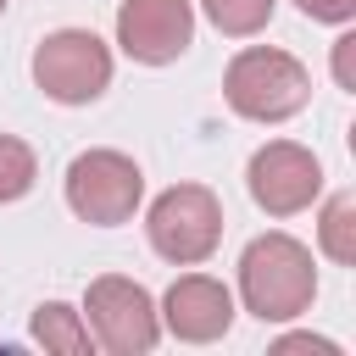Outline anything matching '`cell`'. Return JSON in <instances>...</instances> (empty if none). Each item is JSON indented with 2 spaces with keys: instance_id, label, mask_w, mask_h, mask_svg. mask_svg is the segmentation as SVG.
Returning <instances> with one entry per match:
<instances>
[{
  "instance_id": "6da1fadb",
  "label": "cell",
  "mask_w": 356,
  "mask_h": 356,
  "mask_svg": "<svg viewBox=\"0 0 356 356\" xmlns=\"http://www.w3.org/2000/svg\"><path fill=\"white\" fill-rule=\"evenodd\" d=\"M239 300L261 323H289L317 300V267L312 250L295 234H261L239 256Z\"/></svg>"
},
{
  "instance_id": "7a4b0ae2",
  "label": "cell",
  "mask_w": 356,
  "mask_h": 356,
  "mask_svg": "<svg viewBox=\"0 0 356 356\" xmlns=\"http://www.w3.org/2000/svg\"><path fill=\"white\" fill-rule=\"evenodd\" d=\"M222 95L239 117L250 122H284L295 117L306 100H312V72L289 56V50H273V44H245L228 72H222Z\"/></svg>"
},
{
  "instance_id": "3957f363",
  "label": "cell",
  "mask_w": 356,
  "mask_h": 356,
  "mask_svg": "<svg viewBox=\"0 0 356 356\" xmlns=\"http://www.w3.org/2000/svg\"><path fill=\"white\" fill-rule=\"evenodd\" d=\"M150 250L172 267H200L222 245V200L206 184H172L145 211Z\"/></svg>"
},
{
  "instance_id": "277c9868",
  "label": "cell",
  "mask_w": 356,
  "mask_h": 356,
  "mask_svg": "<svg viewBox=\"0 0 356 356\" xmlns=\"http://www.w3.org/2000/svg\"><path fill=\"white\" fill-rule=\"evenodd\" d=\"M83 323H89V339L111 356H145L161 339V312H156L150 289L122 278V273H106V278L89 284Z\"/></svg>"
},
{
  "instance_id": "5b68a950",
  "label": "cell",
  "mask_w": 356,
  "mask_h": 356,
  "mask_svg": "<svg viewBox=\"0 0 356 356\" xmlns=\"http://www.w3.org/2000/svg\"><path fill=\"white\" fill-rule=\"evenodd\" d=\"M139 200H145V172H139L134 156H122V150H83V156H72V167H67V206L83 222L117 228V222H128L139 211Z\"/></svg>"
},
{
  "instance_id": "8992f818",
  "label": "cell",
  "mask_w": 356,
  "mask_h": 356,
  "mask_svg": "<svg viewBox=\"0 0 356 356\" xmlns=\"http://www.w3.org/2000/svg\"><path fill=\"white\" fill-rule=\"evenodd\" d=\"M33 83L61 106H89L111 83V50L89 28H56L33 50Z\"/></svg>"
},
{
  "instance_id": "52a82bcc",
  "label": "cell",
  "mask_w": 356,
  "mask_h": 356,
  "mask_svg": "<svg viewBox=\"0 0 356 356\" xmlns=\"http://www.w3.org/2000/svg\"><path fill=\"white\" fill-rule=\"evenodd\" d=\"M245 184H250V200L267 217H295V211H306L323 195V161L306 145H295V139H267L250 156Z\"/></svg>"
},
{
  "instance_id": "ba28073f",
  "label": "cell",
  "mask_w": 356,
  "mask_h": 356,
  "mask_svg": "<svg viewBox=\"0 0 356 356\" xmlns=\"http://www.w3.org/2000/svg\"><path fill=\"white\" fill-rule=\"evenodd\" d=\"M195 39V6L189 0H122L117 6V44L122 56L145 67H167Z\"/></svg>"
},
{
  "instance_id": "9c48e42d",
  "label": "cell",
  "mask_w": 356,
  "mask_h": 356,
  "mask_svg": "<svg viewBox=\"0 0 356 356\" xmlns=\"http://www.w3.org/2000/svg\"><path fill=\"white\" fill-rule=\"evenodd\" d=\"M161 328L184 345H211L234 328V289L211 273H184L172 278V289L161 295Z\"/></svg>"
},
{
  "instance_id": "30bf717a",
  "label": "cell",
  "mask_w": 356,
  "mask_h": 356,
  "mask_svg": "<svg viewBox=\"0 0 356 356\" xmlns=\"http://www.w3.org/2000/svg\"><path fill=\"white\" fill-rule=\"evenodd\" d=\"M33 339H39L44 350H61V356H89V350H95L83 312H72L67 300H44V306L33 312Z\"/></svg>"
},
{
  "instance_id": "8fae6325",
  "label": "cell",
  "mask_w": 356,
  "mask_h": 356,
  "mask_svg": "<svg viewBox=\"0 0 356 356\" xmlns=\"http://www.w3.org/2000/svg\"><path fill=\"white\" fill-rule=\"evenodd\" d=\"M317 245H323V256L339 261V267L356 261V195H350V189L328 195V206H323V217H317Z\"/></svg>"
},
{
  "instance_id": "7c38bea8",
  "label": "cell",
  "mask_w": 356,
  "mask_h": 356,
  "mask_svg": "<svg viewBox=\"0 0 356 356\" xmlns=\"http://www.w3.org/2000/svg\"><path fill=\"white\" fill-rule=\"evenodd\" d=\"M273 6H278V0H200V11L211 17V28L228 33V39L261 33V28L273 22Z\"/></svg>"
},
{
  "instance_id": "4fadbf2b",
  "label": "cell",
  "mask_w": 356,
  "mask_h": 356,
  "mask_svg": "<svg viewBox=\"0 0 356 356\" xmlns=\"http://www.w3.org/2000/svg\"><path fill=\"white\" fill-rule=\"evenodd\" d=\"M33 178H39L33 150H28L17 134H0V206H6V200H22V195L33 189Z\"/></svg>"
},
{
  "instance_id": "5bb4252c",
  "label": "cell",
  "mask_w": 356,
  "mask_h": 356,
  "mask_svg": "<svg viewBox=\"0 0 356 356\" xmlns=\"http://www.w3.org/2000/svg\"><path fill=\"white\" fill-rule=\"evenodd\" d=\"M334 83L339 89H356V33H339L334 39Z\"/></svg>"
},
{
  "instance_id": "9a60e30c",
  "label": "cell",
  "mask_w": 356,
  "mask_h": 356,
  "mask_svg": "<svg viewBox=\"0 0 356 356\" xmlns=\"http://www.w3.org/2000/svg\"><path fill=\"white\" fill-rule=\"evenodd\" d=\"M312 22H350L356 17V0H295Z\"/></svg>"
},
{
  "instance_id": "2e32d148",
  "label": "cell",
  "mask_w": 356,
  "mask_h": 356,
  "mask_svg": "<svg viewBox=\"0 0 356 356\" xmlns=\"http://www.w3.org/2000/svg\"><path fill=\"white\" fill-rule=\"evenodd\" d=\"M278 350H323V356H339L334 339H312V334H289V339H278Z\"/></svg>"
},
{
  "instance_id": "e0dca14e",
  "label": "cell",
  "mask_w": 356,
  "mask_h": 356,
  "mask_svg": "<svg viewBox=\"0 0 356 356\" xmlns=\"http://www.w3.org/2000/svg\"><path fill=\"white\" fill-rule=\"evenodd\" d=\"M0 11H6V0H0Z\"/></svg>"
}]
</instances>
